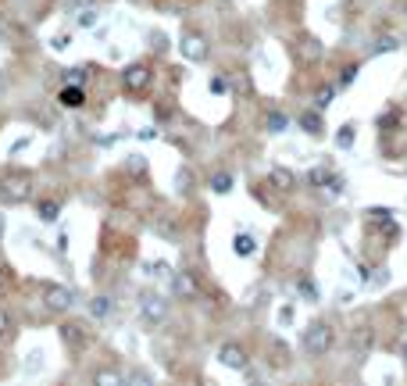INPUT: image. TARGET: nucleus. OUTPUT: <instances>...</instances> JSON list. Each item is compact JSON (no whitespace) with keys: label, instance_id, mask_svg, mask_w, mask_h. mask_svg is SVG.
Here are the masks:
<instances>
[{"label":"nucleus","instance_id":"obj_1","mask_svg":"<svg viewBox=\"0 0 407 386\" xmlns=\"http://www.w3.org/2000/svg\"><path fill=\"white\" fill-rule=\"evenodd\" d=\"M36 193V179L25 168H8L0 175V200L4 204H29Z\"/></svg>","mask_w":407,"mask_h":386},{"label":"nucleus","instance_id":"obj_2","mask_svg":"<svg viewBox=\"0 0 407 386\" xmlns=\"http://www.w3.org/2000/svg\"><path fill=\"white\" fill-rule=\"evenodd\" d=\"M304 354H311V358H325V354L332 350L336 336H332V325L329 322H311L304 329Z\"/></svg>","mask_w":407,"mask_h":386},{"label":"nucleus","instance_id":"obj_3","mask_svg":"<svg viewBox=\"0 0 407 386\" xmlns=\"http://www.w3.org/2000/svg\"><path fill=\"white\" fill-rule=\"evenodd\" d=\"M150 82H154V68L147 61H129L121 68V90L125 94H147L150 90Z\"/></svg>","mask_w":407,"mask_h":386},{"label":"nucleus","instance_id":"obj_4","mask_svg":"<svg viewBox=\"0 0 407 386\" xmlns=\"http://www.w3.org/2000/svg\"><path fill=\"white\" fill-rule=\"evenodd\" d=\"M179 54L190 65H200V61H207V57H211V40L204 33H197V29H186V33L179 36Z\"/></svg>","mask_w":407,"mask_h":386},{"label":"nucleus","instance_id":"obj_5","mask_svg":"<svg viewBox=\"0 0 407 386\" xmlns=\"http://www.w3.org/2000/svg\"><path fill=\"white\" fill-rule=\"evenodd\" d=\"M140 315H143L147 325H161V322H168V301H165V293H158V290H143V293H140Z\"/></svg>","mask_w":407,"mask_h":386},{"label":"nucleus","instance_id":"obj_6","mask_svg":"<svg viewBox=\"0 0 407 386\" xmlns=\"http://www.w3.org/2000/svg\"><path fill=\"white\" fill-rule=\"evenodd\" d=\"M72 304H75V293L68 286H61V283H47L43 286V308L50 315H65V311H72Z\"/></svg>","mask_w":407,"mask_h":386},{"label":"nucleus","instance_id":"obj_7","mask_svg":"<svg viewBox=\"0 0 407 386\" xmlns=\"http://www.w3.org/2000/svg\"><path fill=\"white\" fill-rule=\"evenodd\" d=\"M214 358H218V365H222V369H232V372H246V369H250V354H246L236 340L218 343Z\"/></svg>","mask_w":407,"mask_h":386},{"label":"nucleus","instance_id":"obj_8","mask_svg":"<svg viewBox=\"0 0 407 386\" xmlns=\"http://www.w3.org/2000/svg\"><path fill=\"white\" fill-rule=\"evenodd\" d=\"M293 47H297V57H300L304 65H318L322 57H325V43H322L315 33H300Z\"/></svg>","mask_w":407,"mask_h":386},{"label":"nucleus","instance_id":"obj_9","mask_svg":"<svg viewBox=\"0 0 407 386\" xmlns=\"http://www.w3.org/2000/svg\"><path fill=\"white\" fill-rule=\"evenodd\" d=\"M172 293L182 301H193V297H200V279L193 272H172Z\"/></svg>","mask_w":407,"mask_h":386},{"label":"nucleus","instance_id":"obj_10","mask_svg":"<svg viewBox=\"0 0 407 386\" xmlns=\"http://www.w3.org/2000/svg\"><path fill=\"white\" fill-rule=\"evenodd\" d=\"M268 186L279 190V193H293V190H297V175H293L290 168H283V165H275V168L268 172Z\"/></svg>","mask_w":407,"mask_h":386},{"label":"nucleus","instance_id":"obj_11","mask_svg":"<svg viewBox=\"0 0 407 386\" xmlns=\"http://www.w3.org/2000/svg\"><path fill=\"white\" fill-rule=\"evenodd\" d=\"M57 101L65 104V107H86V86L65 82V86H61V94H57Z\"/></svg>","mask_w":407,"mask_h":386},{"label":"nucleus","instance_id":"obj_12","mask_svg":"<svg viewBox=\"0 0 407 386\" xmlns=\"http://www.w3.org/2000/svg\"><path fill=\"white\" fill-rule=\"evenodd\" d=\"M207 186H211V193L225 197V193H232L236 179H232V172H225V168H214V172H211V179H207Z\"/></svg>","mask_w":407,"mask_h":386},{"label":"nucleus","instance_id":"obj_13","mask_svg":"<svg viewBox=\"0 0 407 386\" xmlns=\"http://www.w3.org/2000/svg\"><path fill=\"white\" fill-rule=\"evenodd\" d=\"M304 179H307V186H336V190L343 186V183H339V175H336L332 168H311Z\"/></svg>","mask_w":407,"mask_h":386},{"label":"nucleus","instance_id":"obj_14","mask_svg":"<svg viewBox=\"0 0 407 386\" xmlns=\"http://www.w3.org/2000/svg\"><path fill=\"white\" fill-rule=\"evenodd\" d=\"M297 122H300V129H304L307 136H325V126H322L318 107H315V111H304V114L297 118Z\"/></svg>","mask_w":407,"mask_h":386},{"label":"nucleus","instance_id":"obj_15","mask_svg":"<svg viewBox=\"0 0 407 386\" xmlns=\"http://www.w3.org/2000/svg\"><path fill=\"white\" fill-rule=\"evenodd\" d=\"M265 129L275 133V136H279V133H286V129H290V114H286V111H279V107L265 111Z\"/></svg>","mask_w":407,"mask_h":386},{"label":"nucleus","instance_id":"obj_16","mask_svg":"<svg viewBox=\"0 0 407 386\" xmlns=\"http://www.w3.org/2000/svg\"><path fill=\"white\" fill-rule=\"evenodd\" d=\"M57 215H61V200H57V197L36 200V218H40V222H57Z\"/></svg>","mask_w":407,"mask_h":386},{"label":"nucleus","instance_id":"obj_17","mask_svg":"<svg viewBox=\"0 0 407 386\" xmlns=\"http://www.w3.org/2000/svg\"><path fill=\"white\" fill-rule=\"evenodd\" d=\"M232 251L239 254V258H250V254H258V240L250 232H236L232 236Z\"/></svg>","mask_w":407,"mask_h":386},{"label":"nucleus","instance_id":"obj_18","mask_svg":"<svg viewBox=\"0 0 407 386\" xmlns=\"http://www.w3.org/2000/svg\"><path fill=\"white\" fill-rule=\"evenodd\" d=\"M89 315H93V322H104L111 315V297H104V293L93 297V301H89Z\"/></svg>","mask_w":407,"mask_h":386},{"label":"nucleus","instance_id":"obj_19","mask_svg":"<svg viewBox=\"0 0 407 386\" xmlns=\"http://www.w3.org/2000/svg\"><path fill=\"white\" fill-rule=\"evenodd\" d=\"M193 179H197V175H193V168H186V165H182V168L175 172V190H179L182 197H186V193H193V186H197Z\"/></svg>","mask_w":407,"mask_h":386},{"label":"nucleus","instance_id":"obj_20","mask_svg":"<svg viewBox=\"0 0 407 386\" xmlns=\"http://www.w3.org/2000/svg\"><path fill=\"white\" fill-rule=\"evenodd\" d=\"M93 386H125V376L114 372V369H97V376H93Z\"/></svg>","mask_w":407,"mask_h":386},{"label":"nucleus","instance_id":"obj_21","mask_svg":"<svg viewBox=\"0 0 407 386\" xmlns=\"http://www.w3.org/2000/svg\"><path fill=\"white\" fill-rule=\"evenodd\" d=\"M332 101H336V86H332V82H322V86H318V97H315V107L325 111Z\"/></svg>","mask_w":407,"mask_h":386},{"label":"nucleus","instance_id":"obj_22","mask_svg":"<svg viewBox=\"0 0 407 386\" xmlns=\"http://www.w3.org/2000/svg\"><path fill=\"white\" fill-rule=\"evenodd\" d=\"M125 386H158V383H154V376L147 369H133L129 376H125Z\"/></svg>","mask_w":407,"mask_h":386},{"label":"nucleus","instance_id":"obj_23","mask_svg":"<svg viewBox=\"0 0 407 386\" xmlns=\"http://www.w3.org/2000/svg\"><path fill=\"white\" fill-rule=\"evenodd\" d=\"M297 293L304 297V301H307V304H315V301H318V286H315V283H311V279H304V276L297 279Z\"/></svg>","mask_w":407,"mask_h":386},{"label":"nucleus","instance_id":"obj_24","mask_svg":"<svg viewBox=\"0 0 407 386\" xmlns=\"http://www.w3.org/2000/svg\"><path fill=\"white\" fill-rule=\"evenodd\" d=\"M207 86H211V94H214V97H225V94H229V79H225V75H211Z\"/></svg>","mask_w":407,"mask_h":386},{"label":"nucleus","instance_id":"obj_25","mask_svg":"<svg viewBox=\"0 0 407 386\" xmlns=\"http://www.w3.org/2000/svg\"><path fill=\"white\" fill-rule=\"evenodd\" d=\"M158 232L165 236V240H179V225H175L172 218H161V222H158Z\"/></svg>","mask_w":407,"mask_h":386},{"label":"nucleus","instance_id":"obj_26","mask_svg":"<svg viewBox=\"0 0 407 386\" xmlns=\"http://www.w3.org/2000/svg\"><path fill=\"white\" fill-rule=\"evenodd\" d=\"M350 143H354V126H343L339 129V147L343 151H350Z\"/></svg>","mask_w":407,"mask_h":386},{"label":"nucleus","instance_id":"obj_27","mask_svg":"<svg viewBox=\"0 0 407 386\" xmlns=\"http://www.w3.org/2000/svg\"><path fill=\"white\" fill-rule=\"evenodd\" d=\"M61 336H65L68 343H75V347L82 343V333H79V329H72V325H61Z\"/></svg>","mask_w":407,"mask_h":386},{"label":"nucleus","instance_id":"obj_28","mask_svg":"<svg viewBox=\"0 0 407 386\" xmlns=\"http://www.w3.org/2000/svg\"><path fill=\"white\" fill-rule=\"evenodd\" d=\"M150 47L165 54V50H168V40H165V33H150Z\"/></svg>","mask_w":407,"mask_h":386},{"label":"nucleus","instance_id":"obj_29","mask_svg":"<svg viewBox=\"0 0 407 386\" xmlns=\"http://www.w3.org/2000/svg\"><path fill=\"white\" fill-rule=\"evenodd\" d=\"M375 50H379V54H386V50H400V40H397V36H390V40H383Z\"/></svg>","mask_w":407,"mask_h":386},{"label":"nucleus","instance_id":"obj_30","mask_svg":"<svg viewBox=\"0 0 407 386\" xmlns=\"http://www.w3.org/2000/svg\"><path fill=\"white\" fill-rule=\"evenodd\" d=\"M147 272L150 276H165L168 269H165V261H147Z\"/></svg>","mask_w":407,"mask_h":386},{"label":"nucleus","instance_id":"obj_31","mask_svg":"<svg viewBox=\"0 0 407 386\" xmlns=\"http://www.w3.org/2000/svg\"><path fill=\"white\" fill-rule=\"evenodd\" d=\"M8 329H11V315L0 308V336H8Z\"/></svg>","mask_w":407,"mask_h":386},{"label":"nucleus","instance_id":"obj_32","mask_svg":"<svg viewBox=\"0 0 407 386\" xmlns=\"http://www.w3.org/2000/svg\"><path fill=\"white\" fill-rule=\"evenodd\" d=\"M354 343H357V347H361V354H364V347L371 343V329H364V333H357V336H354Z\"/></svg>","mask_w":407,"mask_h":386},{"label":"nucleus","instance_id":"obj_33","mask_svg":"<svg viewBox=\"0 0 407 386\" xmlns=\"http://www.w3.org/2000/svg\"><path fill=\"white\" fill-rule=\"evenodd\" d=\"M68 82H79V86H86V68H75V72H68Z\"/></svg>","mask_w":407,"mask_h":386},{"label":"nucleus","instance_id":"obj_34","mask_svg":"<svg viewBox=\"0 0 407 386\" xmlns=\"http://www.w3.org/2000/svg\"><path fill=\"white\" fill-rule=\"evenodd\" d=\"M8 283H11V279H8V272H4V265H0V297L8 293Z\"/></svg>","mask_w":407,"mask_h":386},{"label":"nucleus","instance_id":"obj_35","mask_svg":"<svg viewBox=\"0 0 407 386\" xmlns=\"http://www.w3.org/2000/svg\"><path fill=\"white\" fill-rule=\"evenodd\" d=\"M93 4H97V0H72V8H86V11H89Z\"/></svg>","mask_w":407,"mask_h":386},{"label":"nucleus","instance_id":"obj_36","mask_svg":"<svg viewBox=\"0 0 407 386\" xmlns=\"http://www.w3.org/2000/svg\"><path fill=\"white\" fill-rule=\"evenodd\" d=\"M4 232H8V222H4V215H0V240H4Z\"/></svg>","mask_w":407,"mask_h":386},{"label":"nucleus","instance_id":"obj_37","mask_svg":"<svg viewBox=\"0 0 407 386\" xmlns=\"http://www.w3.org/2000/svg\"><path fill=\"white\" fill-rule=\"evenodd\" d=\"M400 11H404V15H407V0H400Z\"/></svg>","mask_w":407,"mask_h":386},{"label":"nucleus","instance_id":"obj_38","mask_svg":"<svg viewBox=\"0 0 407 386\" xmlns=\"http://www.w3.org/2000/svg\"><path fill=\"white\" fill-rule=\"evenodd\" d=\"M404 358H407V343H404Z\"/></svg>","mask_w":407,"mask_h":386}]
</instances>
